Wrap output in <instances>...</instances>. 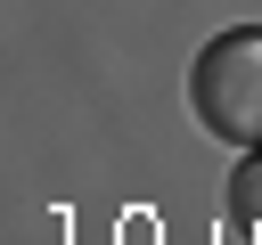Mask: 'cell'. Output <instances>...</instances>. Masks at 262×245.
<instances>
[{"label": "cell", "mask_w": 262, "mask_h": 245, "mask_svg": "<svg viewBox=\"0 0 262 245\" xmlns=\"http://www.w3.org/2000/svg\"><path fill=\"white\" fill-rule=\"evenodd\" d=\"M188 106L213 139L229 147H262V33L254 24H229L196 49L188 65Z\"/></svg>", "instance_id": "1"}, {"label": "cell", "mask_w": 262, "mask_h": 245, "mask_svg": "<svg viewBox=\"0 0 262 245\" xmlns=\"http://www.w3.org/2000/svg\"><path fill=\"white\" fill-rule=\"evenodd\" d=\"M229 212L262 229V147H254V155H246V163L229 172Z\"/></svg>", "instance_id": "2"}]
</instances>
